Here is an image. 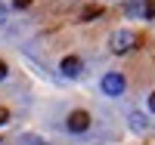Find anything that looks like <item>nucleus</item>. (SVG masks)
<instances>
[{
  "label": "nucleus",
  "mask_w": 155,
  "mask_h": 145,
  "mask_svg": "<svg viewBox=\"0 0 155 145\" xmlns=\"http://www.w3.org/2000/svg\"><path fill=\"white\" fill-rule=\"evenodd\" d=\"M81 68H84V62L78 56H65V59H62V74H65V77H78Z\"/></svg>",
  "instance_id": "obj_4"
},
{
  "label": "nucleus",
  "mask_w": 155,
  "mask_h": 145,
  "mask_svg": "<svg viewBox=\"0 0 155 145\" xmlns=\"http://www.w3.org/2000/svg\"><path fill=\"white\" fill-rule=\"evenodd\" d=\"M143 12H146V16H155V0H149V3L143 6Z\"/></svg>",
  "instance_id": "obj_7"
},
{
  "label": "nucleus",
  "mask_w": 155,
  "mask_h": 145,
  "mask_svg": "<svg viewBox=\"0 0 155 145\" xmlns=\"http://www.w3.org/2000/svg\"><path fill=\"white\" fill-rule=\"evenodd\" d=\"M0 22H6V6L0 3Z\"/></svg>",
  "instance_id": "obj_11"
},
{
  "label": "nucleus",
  "mask_w": 155,
  "mask_h": 145,
  "mask_svg": "<svg viewBox=\"0 0 155 145\" xmlns=\"http://www.w3.org/2000/svg\"><path fill=\"white\" fill-rule=\"evenodd\" d=\"M6 121H9V111H6V108H3V105H0V127H3V124H6Z\"/></svg>",
  "instance_id": "obj_8"
},
{
  "label": "nucleus",
  "mask_w": 155,
  "mask_h": 145,
  "mask_svg": "<svg viewBox=\"0 0 155 145\" xmlns=\"http://www.w3.org/2000/svg\"><path fill=\"white\" fill-rule=\"evenodd\" d=\"M130 127L137 130V133H143V130H146V121H143V114H137V111H134V114H130Z\"/></svg>",
  "instance_id": "obj_5"
},
{
  "label": "nucleus",
  "mask_w": 155,
  "mask_h": 145,
  "mask_svg": "<svg viewBox=\"0 0 155 145\" xmlns=\"http://www.w3.org/2000/svg\"><path fill=\"white\" fill-rule=\"evenodd\" d=\"M102 93L106 96H121L124 93V77L118 71H109L106 77H102Z\"/></svg>",
  "instance_id": "obj_2"
},
{
  "label": "nucleus",
  "mask_w": 155,
  "mask_h": 145,
  "mask_svg": "<svg viewBox=\"0 0 155 145\" xmlns=\"http://www.w3.org/2000/svg\"><path fill=\"white\" fill-rule=\"evenodd\" d=\"M149 111H155V93L149 96Z\"/></svg>",
  "instance_id": "obj_12"
},
{
  "label": "nucleus",
  "mask_w": 155,
  "mask_h": 145,
  "mask_svg": "<svg viewBox=\"0 0 155 145\" xmlns=\"http://www.w3.org/2000/svg\"><path fill=\"white\" fill-rule=\"evenodd\" d=\"M12 6H16V9H25V6H31V0H12Z\"/></svg>",
  "instance_id": "obj_9"
},
{
  "label": "nucleus",
  "mask_w": 155,
  "mask_h": 145,
  "mask_svg": "<svg viewBox=\"0 0 155 145\" xmlns=\"http://www.w3.org/2000/svg\"><path fill=\"white\" fill-rule=\"evenodd\" d=\"M6 77V62H0V80Z\"/></svg>",
  "instance_id": "obj_10"
},
{
  "label": "nucleus",
  "mask_w": 155,
  "mask_h": 145,
  "mask_svg": "<svg viewBox=\"0 0 155 145\" xmlns=\"http://www.w3.org/2000/svg\"><path fill=\"white\" fill-rule=\"evenodd\" d=\"M96 16H102V6H87L84 16H81V22H90V19H96Z\"/></svg>",
  "instance_id": "obj_6"
},
{
  "label": "nucleus",
  "mask_w": 155,
  "mask_h": 145,
  "mask_svg": "<svg viewBox=\"0 0 155 145\" xmlns=\"http://www.w3.org/2000/svg\"><path fill=\"white\" fill-rule=\"evenodd\" d=\"M65 127H68V133H84V130L90 127V114L87 111H71L68 121H65Z\"/></svg>",
  "instance_id": "obj_3"
},
{
  "label": "nucleus",
  "mask_w": 155,
  "mask_h": 145,
  "mask_svg": "<svg viewBox=\"0 0 155 145\" xmlns=\"http://www.w3.org/2000/svg\"><path fill=\"white\" fill-rule=\"evenodd\" d=\"M109 43H112V52H127V49H134L137 34H134V31H115Z\"/></svg>",
  "instance_id": "obj_1"
}]
</instances>
